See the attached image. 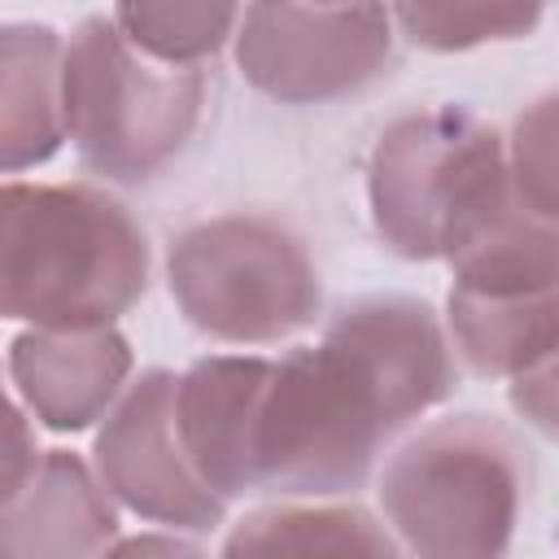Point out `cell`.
Here are the masks:
<instances>
[{"label": "cell", "mask_w": 559, "mask_h": 559, "mask_svg": "<svg viewBox=\"0 0 559 559\" xmlns=\"http://www.w3.org/2000/svg\"><path fill=\"white\" fill-rule=\"evenodd\" d=\"M550 0H393V31L428 52H467L537 31Z\"/></svg>", "instance_id": "2e32d148"}, {"label": "cell", "mask_w": 559, "mask_h": 559, "mask_svg": "<svg viewBox=\"0 0 559 559\" xmlns=\"http://www.w3.org/2000/svg\"><path fill=\"white\" fill-rule=\"evenodd\" d=\"M148 288L140 218L96 183H0V319L118 323Z\"/></svg>", "instance_id": "7a4b0ae2"}, {"label": "cell", "mask_w": 559, "mask_h": 559, "mask_svg": "<svg viewBox=\"0 0 559 559\" xmlns=\"http://www.w3.org/2000/svg\"><path fill=\"white\" fill-rule=\"evenodd\" d=\"M245 0H118L114 26L153 61L205 70L236 35Z\"/></svg>", "instance_id": "9a60e30c"}, {"label": "cell", "mask_w": 559, "mask_h": 559, "mask_svg": "<svg viewBox=\"0 0 559 559\" xmlns=\"http://www.w3.org/2000/svg\"><path fill=\"white\" fill-rule=\"evenodd\" d=\"M179 314L218 345H280L319 319L310 245L275 214L227 210L183 227L166 249Z\"/></svg>", "instance_id": "5b68a950"}, {"label": "cell", "mask_w": 559, "mask_h": 559, "mask_svg": "<svg viewBox=\"0 0 559 559\" xmlns=\"http://www.w3.org/2000/svg\"><path fill=\"white\" fill-rule=\"evenodd\" d=\"M380 520L419 555H498L528 498V450L480 411L441 415L380 467Z\"/></svg>", "instance_id": "277c9868"}, {"label": "cell", "mask_w": 559, "mask_h": 559, "mask_svg": "<svg viewBox=\"0 0 559 559\" xmlns=\"http://www.w3.org/2000/svg\"><path fill=\"white\" fill-rule=\"evenodd\" d=\"M35 459H39V437L31 411L22 406V397L4 389V371H0V498L35 467Z\"/></svg>", "instance_id": "ac0fdd59"}, {"label": "cell", "mask_w": 559, "mask_h": 559, "mask_svg": "<svg viewBox=\"0 0 559 559\" xmlns=\"http://www.w3.org/2000/svg\"><path fill=\"white\" fill-rule=\"evenodd\" d=\"M555 100L542 96L528 114H520L507 144V170L528 210L555 218Z\"/></svg>", "instance_id": "e0dca14e"}, {"label": "cell", "mask_w": 559, "mask_h": 559, "mask_svg": "<svg viewBox=\"0 0 559 559\" xmlns=\"http://www.w3.org/2000/svg\"><path fill=\"white\" fill-rule=\"evenodd\" d=\"M459 389L437 310L406 293L336 306L314 345L271 358L249 432L253 493L336 498L367 485L380 450Z\"/></svg>", "instance_id": "6da1fadb"}, {"label": "cell", "mask_w": 559, "mask_h": 559, "mask_svg": "<svg viewBox=\"0 0 559 559\" xmlns=\"http://www.w3.org/2000/svg\"><path fill=\"white\" fill-rule=\"evenodd\" d=\"M445 336L467 371L511 380L555 358V288L476 293L454 284L445 306Z\"/></svg>", "instance_id": "4fadbf2b"}, {"label": "cell", "mask_w": 559, "mask_h": 559, "mask_svg": "<svg viewBox=\"0 0 559 559\" xmlns=\"http://www.w3.org/2000/svg\"><path fill=\"white\" fill-rule=\"evenodd\" d=\"M131 345L105 328H26L9 345V380L31 419L52 432H83L105 419L131 380Z\"/></svg>", "instance_id": "9c48e42d"}, {"label": "cell", "mask_w": 559, "mask_h": 559, "mask_svg": "<svg viewBox=\"0 0 559 559\" xmlns=\"http://www.w3.org/2000/svg\"><path fill=\"white\" fill-rule=\"evenodd\" d=\"M92 467L109 498L140 520L175 533H210L227 502L197 476L175 424V371L148 367L105 411Z\"/></svg>", "instance_id": "ba28073f"}, {"label": "cell", "mask_w": 559, "mask_h": 559, "mask_svg": "<svg viewBox=\"0 0 559 559\" xmlns=\"http://www.w3.org/2000/svg\"><path fill=\"white\" fill-rule=\"evenodd\" d=\"M550 380H555V358L511 376V402L524 415V424H533L542 437L555 432V384Z\"/></svg>", "instance_id": "d6986e66"}, {"label": "cell", "mask_w": 559, "mask_h": 559, "mask_svg": "<svg viewBox=\"0 0 559 559\" xmlns=\"http://www.w3.org/2000/svg\"><path fill=\"white\" fill-rule=\"evenodd\" d=\"M205 70L140 52L114 17H83L61 48L66 140L105 183H148L170 170L205 118Z\"/></svg>", "instance_id": "3957f363"}, {"label": "cell", "mask_w": 559, "mask_h": 559, "mask_svg": "<svg viewBox=\"0 0 559 559\" xmlns=\"http://www.w3.org/2000/svg\"><path fill=\"white\" fill-rule=\"evenodd\" d=\"M227 555H393L397 537L371 511L332 498H284L231 524Z\"/></svg>", "instance_id": "5bb4252c"}, {"label": "cell", "mask_w": 559, "mask_h": 559, "mask_svg": "<svg viewBox=\"0 0 559 559\" xmlns=\"http://www.w3.org/2000/svg\"><path fill=\"white\" fill-rule=\"evenodd\" d=\"M393 44L380 0H249L231 35L245 83L280 105L358 96L393 66Z\"/></svg>", "instance_id": "52a82bcc"}, {"label": "cell", "mask_w": 559, "mask_h": 559, "mask_svg": "<svg viewBox=\"0 0 559 559\" xmlns=\"http://www.w3.org/2000/svg\"><path fill=\"white\" fill-rule=\"evenodd\" d=\"M61 48L66 35L44 22L0 26V175L44 166L66 144Z\"/></svg>", "instance_id": "7c38bea8"}, {"label": "cell", "mask_w": 559, "mask_h": 559, "mask_svg": "<svg viewBox=\"0 0 559 559\" xmlns=\"http://www.w3.org/2000/svg\"><path fill=\"white\" fill-rule=\"evenodd\" d=\"M118 502L74 450H39L0 498V555H100L114 546Z\"/></svg>", "instance_id": "8fae6325"}, {"label": "cell", "mask_w": 559, "mask_h": 559, "mask_svg": "<svg viewBox=\"0 0 559 559\" xmlns=\"http://www.w3.org/2000/svg\"><path fill=\"white\" fill-rule=\"evenodd\" d=\"M502 140L463 105L393 118L367 162V205L384 249L406 262L441 258L450 236L511 183Z\"/></svg>", "instance_id": "8992f818"}, {"label": "cell", "mask_w": 559, "mask_h": 559, "mask_svg": "<svg viewBox=\"0 0 559 559\" xmlns=\"http://www.w3.org/2000/svg\"><path fill=\"white\" fill-rule=\"evenodd\" d=\"M271 358L266 354H210L175 376V424L197 476L223 498L253 493L249 432Z\"/></svg>", "instance_id": "30bf717a"}]
</instances>
